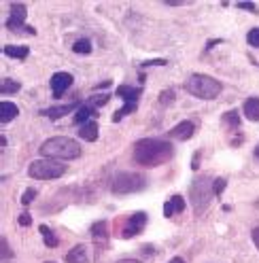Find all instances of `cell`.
Instances as JSON below:
<instances>
[{
  "label": "cell",
  "instance_id": "cell-1",
  "mask_svg": "<svg viewBox=\"0 0 259 263\" xmlns=\"http://www.w3.org/2000/svg\"><path fill=\"white\" fill-rule=\"evenodd\" d=\"M174 147L162 138H142L134 145V161L145 168H155L172 159Z\"/></svg>",
  "mask_w": 259,
  "mask_h": 263
},
{
  "label": "cell",
  "instance_id": "cell-2",
  "mask_svg": "<svg viewBox=\"0 0 259 263\" xmlns=\"http://www.w3.org/2000/svg\"><path fill=\"white\" fill-rule=\"evenodd\" d=\"M41 153L45 157H51V159H77L81 157V145L75 140V138H68V136H55V138H49L41 145Z\"/></svg>",
  "mask_w": 259,
  "mask_h": 263
},
{
  "label": "cell",
  "instance_id": "cell-3",
  "mask_svg": "<svg viewBox=\"0 0 259 263\" xmlns=\"http://www.w3.org/2000/svg\"><path fill=\"white\" fill-rule=\"evenodd\" d=\"M185 89L189 91L191 96L200 98V100H215V98H219L223 85L217 79H213V76L196 73V75H191L189 79H187Z\"/></svg>",
  "mask_w": 259,
  "mask_h": 263
},
{
  "label": "cell",
  "instance_id": "cell-4",
  "mask_svg": "<svg viewBox=\"0 0 259 263\" xmlns=\"http://www.w3.org/2000/svg\"><path fill=\"white\" fill-rule=\"evenodd\" d=\"M64 174H66V166L57 159H51V157L37 159L28 166V176L34 181H53V179H60Z\"/></svg>",
  "mask_w": 259,
  "mask_h": 263
},
{
  "label": "cell",
  "instance_id": "cell-5",
  "mask_svg": "<svg viewBox=\"0 0 259 263\" xmlns=\"http://www.w3.org/2000/svg\"><path fill=\"white\" fill-rule=\"evenodd\" d=\"M147 187V179L142 172H119L113 179V193L117 195H126V193H134Z\"/></svg>",
  "mask_w": 259,
  "mask_h": 263
},
{
  "label": "cell",
  "instance_id": "cell-6",
  "mask_svg": "<svg viewBox=\"0 0 259 263\" xmlns=\"http://www.w3.org/2000/svg\"><path fill=\"white\" fill-rule=\"evenodd\" d=\"M208 185H213V183H208L206 179H198L196 183L191 185V189H189V195H191V204L196 206V215H200L208 202H211V197L215 195L213 193V187H208Z\"/></svg>",
  "mask_w": 259,
  "mask_h": 263
},
{
  "label": "cell",
  "instance_id": "cell-7",
  "mask_svg": "<svg viewBox=\"0 0 259 263\" xmlns=\"http://www.w3.org/2000/svg\"><path fill=\"white\" fill-rule=\"evenodd\" d=\"M26 17H28L26 4H11V19L6 21V28L13 32H21V34H30V37H34L37 30L30 26H26Z\"/></svg>",
  "mask_w": 259,
  "mask_h": 263
},
{
  "label": "cell",
  "instance_id": "cell-8",
  "mask_svg": "<svg viewBox=\"0 0 259 263\" xmlns=\"http://www.w3.org/2000/svg\"><path fill=\"white\" fill-rule=\"evenodd\" d=\"M145 225H147V215H145V212H134V215L126 221V227H124V231H121V238L130 240V238L138 236V233L145 229Z\"/></svg>",
  "mask_w": 259,
  "mask_h": 263
},
{
  "label": "cell",
  "instance_id": "cell-9",
  "mask_svg": "<svg viewBox=\"0 0 259 263\" xmlns=\"http://www.w3.org/2000/svg\"><path fill=\"white\" fill-rule=\"evenodd\" d=\"M73 75L70 73H55L51 76V81H49V85H51V91H53V98L55 100H60V98L66 94V91L70 89V85H73Z\"/></svg>",
  "mask_w": 259,
  "mask_h": 263
},
{
  "label": "cell",
  "instance_id": "cell-10",
  "mask_svg": "<svg viewBox=\"0 0 259 263\" xmlns=\"http://www.w3.org/2000/svg\"><path fill=\"white\" fill-rule=\"evenodd\" d=\"M79 106V102H68V104H60V106H49V109H43L41 115L43 117H49V119H62L66 117L70 111H75Z\"/></svg>",
  "mask_w": 259,
  "mask_h": 263
},
{
  "label": "cell",
  "instance_id": "cell-11",
  "mask_svg": "<svg viewBox=\"0 0 259 263\" xmlns=\"http://www.w3.org/2000/svg\"><path fill=\"white\" fill-rule=\"evenodd\" d=\"M193 132H196V125L191 121H181L178 125H174L172 130L166 134L170 138H176V140H189L193 136Z\"/></svg>",
  "mask_w": 259,
  "mask_h": 263
},
{
  "label": "cell",
  "instance_id": "cell-12",
  "mask_svg": "<svg viewBox=\"0 0 259 263\" xmlns=\"http://www.w3.org/2000/svg\"><path fill=\"white\" fill-rule=\"evenodd\" d=\"M185 210V200L181 195H172L170 200L166 202V206H164V217H174L178 215V212H183Z\"/></svg>",
  "mask_w": 259,
  "mask_h": 263
},
{
  "label": "cell",
  "instance_id": "cell-13",
  "mask_svg": "<svg viewBox=\"0 0 259 263\" xmlns=\"http://www.w3.org/2000/svg\"><path fill=\"white\" fill-rule=\"evenodd\" d=\"M19 115V109L13 102H9V100H2L0 102V123H9V121H13Z\"/></svg>",
  "mask_w": 259,
  "mask_h": 263
},
{
  "label": "cell",
  "instance_id": "cell-14",
  "mask_svg": "<svg viewBox=\"0 0 259 263\" xmlns=\"http://www.w3.org/2000/svg\"><path fill=\"white\" fill-rule=\"evenodd\" d=\"M140 94H142V89L134 87V85H121V87H117V96L124 98V102H138Z\"/></svg>",
  "mask_w": 259,
  "mask_h": 263
},
{
  "label": "cell",
  "instance_id": "cell-15",
  "mask_svg": "<svg viewBox=\"0 0 259 263\" xmlns=\"http://www.w3.org/2000/svg\"><path fill=\"white\" fill-rule=\"evenodd\" d=\"M66 263H87V248L83 244L73 246L66 253Z\"/></svg>",
  "mask_w": 259,
  "mask_h": 263
},
{
  "label": "cell",
  "instance_id": "cell-16",
  "mask_svg": "<svg viewBox=\"0 0 259 263\" xmlns=\"http://www.w3.org/2000/svg\"><path fill=\"white\" fill-rule=\"evenodd\" d=\"M79 136H81L83 140H87V142H93L98 138V123L93 121V119H89L87 123H83L81 127H79Z\"/></svg>",
  "mask_w": 259,
  "mask_h": 263
},
{
  "label": "cell",
  "instance_id": "cell-17",
  "mask_svg": "<svg viewBox=\"0 0 259 263\" xmlns=\"http://www.w3.org/2000/svg\"><path fill=\"white\" fill-rule=\"evenodd\" d=\"M28 53H30V47H26V45H6L4 47V55L15 58V60H26Z\"/></svg>",
  "mask_w": 259,
  "mask_h": 263
},
{
  "label": "cell",
  "instance_id": "cell-18",
  "mask_svg": "<svg viewBox=\"0 0 259 263\" xmlns=\"http://www.w3.org/2000/svg\"><path fill=\"white\" fill-rule=\"evenodd\" d=\"M244 115L251 121H259V98H249L247 102H244Z\"/></svg>",
  "mask_w": 259,
  "mask_h": 263
},
{
  "label": "cell",
  "instance_id": "cell-19",
  "mask_svg": "<svg viewBox=\"0 0 259 263\" xmlns=\"http://www.w3.org/2000/svg\"><path fill=\"white\" fill-rule=\"evenodd\" d=\"M136 106H138V102H126L124 106H121L119 111H115V115H113V121H121L126 115H132V113L136 111Z\"/></svg>",
  "mask_w": 259,
  "mask_h": 263
},
{
  "label": "cell",
  "instance_id": "cell-20",
  "mask_svg": "<svg viewBox=\"0 0 259 263\" xmlns=\"http://www.w3.org/2000/svg\"><path fill=\"white\" fill-rule=\"evenodd\" d=\"M91 115H93V106L85 104V106H81V109H79V113H77V115H75V123H79V125L87 123Z\"/></svg>",
  "mask_w": 259,
  "mask_h": 263
},
{
  "label": "cell",
  "instance_id": "cell-21",
  "mask_svg": "<svg viewBox=\"0 0 259 263\" xmlns=\"http://www.w3.org/2000/svg\"><path fill=\"white\" fill-rule=\"evenodd\" d=\"M21 89V85L13 79H2V85H0V94L2 96H9V94H17Z\"/></svg>",
  "mask_w": 259,
  "mask_h": 263
},
{
  "label": "cell",
  "instance_id": "cell-22",
  "mask_svg": "<svg viewBox=\"0 0 259 263\" xmlns=\"http://www.w3.org/2000/svg\"><path fill=\"white\" fill-rule=\"evenodd\" d=\"M39 231L43 233V238H45V244H47L49 248H55L57 244H60V240L55 238V233H53L51 229H49L47 225H41V227H39Z\"/></svg>",
  "mask_w": 259,
  "mask_h": 263
},
{
  "label": "cell",
  "instance_id": "cell-23",
  "mask_svg": "<svg viewBox=\"0 0 259 263\" xmlns=\"http://www.w3.org/2000/svg\"><path fill=\"white\" fill-rule=\"evenodd\" d=\"M73 51L79 55H87L91 53V40L89 38H79L75 45H73Z\"/></svg>",
  "mask_w": 259,
  "mask_h": 263
},
{
  "label": "cell",
  "instance_id": "cell-24",
  "mask_svg": "<svg viewBox=\"0 0 259 263\" xmlns=\"http://www.w3.org/2000/svg\"><path fill=\"white\" fill-rule=\"evenodd\" d=\"M223 123L225 125H232V127H238L240 125V117H238V111H229L223 115Z\"/></svg>",
  "mask_w": 259,
  "mask_h": 263
},
{
  "label": "cell",
  "instance_id": "cell-25",
  "mask_svg": "<svg viewBox=\"0 0 259 263\" xmlns=\"http://www.w3.org/2000/svg\"><path fill=\"white\" fill-rule=\"evenodd\" d=\"M91 233L93 238H106V221H98L91 227Z\"/></svg>",
  "mask_w": 259,
  "mask_h": 263
},
{
  "label": "cell",
  "instance_id": "cell-26",
  "mask_svg": "<svg viewBox=\"0 0 259 263\" xmlns=\"http://www.w3.org/2000/svg\"><path fill=\"white\" fill-rule=\"evenodd\" d=\"M174 102V91L172 89H166V91H162V96H160V104L162 106H168Z\"/></svg>",
  "mask_w": 259,
  "mask_h": 263
},
{
  "label": "cell",
  "instance_id": "cell-27",
  "mask_svg": "<svg viewBox=\"0 0 259 263\" xmlns=\"http://www.w3.org/2000/svg\"><path fill=\"white\" fill-rule=\"evenodd\" d=\"M225 185H227L225 179H215V181H213V193H215V195H221L223 191H225Z\"/></svg>",
  "mask_w": 259,
  "mask_h": 263
},
{
  "label": "cell",
  "instance_id": "cell-28",
  "mask_svg": "<svg viewBox=\"0 0 259 263\" xmlns=\"http://www.w3.org/2000/svg\"><path fill=\"white\" fill-rule=\"evenodd\" d=\"M34 197H37V189H32V187H30L24 195H21V206H30Z\"/></svg>",
  "mask_w": 259,
  "mask_h": 263
},
{
  "label": "cell",
  "instance_id": "cell-29",
  "mask_svg": "<svg viewBox=\"0 0 259 263\" xmlns=\"http://www.w3.org/2000/svg\"><path fill=\"white\" fill-rule=\"evenodd\" d=\"M89 106H104L106 102H109V94H102V96H93L89 98Z\"/></svg>",
  "mask_w": 259,
  "mask_h": 263
},
{
  "label": "cell",
  "instance_id": "cell-30",
  "mask_svg": "<svg viewBox=\"0 0 259 263\" xmlns=\"http://www.w3.org/2000/svg\"><path fill=\"white\" fill-rule=\"evenodd\" d=\"M247 40H249V45L259 47V28H253V30L247 34Z\"/></svg>",
  "mask_w": 259,
  "mask_h": 263
},
{
  "label": "cell",
  "instance_id": "cell-31",
  "mask_svg": "<svg viewBox=\"0 0 259 263\" xmlns=\"http://www.w3.org/2000/svg\"><path fill=\"white\" fill-rule=\"evenodd\" d=\"M166 60H147V62H142V68H149V66H166Z\"/></svg>",
  "mask_w": 259,
  "mask_h": 263
},
{
  "label": "cell",
  "instance_id": "cell-32",
  "mask_svg": "<svg viewBox=\"0 0 259 263\" xmlns=\"http://www.w3.org/2000/svg\"><path fill=\"white\" fill-rule=\"evenodd\" d=\"M13 257V253H11V248H9V242H6V238H2V259H11Z\"/></svg>",
  "mask_w": 259,
  "mask_h": 263
},
{
  "label": "cell",
  "instance_id": "cell-33",
  "mask_svg": "<svg viewBox=\"0 0 259 263\" xmlns=\"http://www.w3.org/2000/svg\"><path fill=\"white\" fill-rule=\"evenodd\" d=\"M238 9H244V11L255 13V11H257V6H255L253 2H238Z\"/></svg>",
  "mask_w": 259,
  "mask_h": 263
},
{
  "label": "cell",
  "instance_id": "cell-34",
  "mask_svg": "<svg viewBox=\"0 0 259 263\" xmlns=\"http://www.w3.org/2000/svg\"><path fill=\"white\" fill-rule=\"evenodd\" d=\"M30 223H32V217H30V215H26V212H24V215L19 217V225H24V227H26V225H30Z\"/></svg>",
  "mask_w": 259,
  "mask_h": 263
},
{
  "label": "cell",
  "instance_id": "cell-35",
  "mask_svg": "<svg viewBox=\"0 0 259 263\" xmlns=\"http://www.w3.org/2000/svg\"><path fill=\"white\" fill-rule=\"evenodd\" d=\"M251 238H253V242H255V246L259 248V227H255V229H253V233H251Z\"/></svg>",
  "mask_w": 259,
  "mask_h": 263
},
{
  "label": "cell",
  "instance_id": "cell-36",
  "mask_svg": "<svg viewBox=\"0 0 259 263\" xmlns=\"http://www.w3.org/2000/svg\"><path fill=\"white\" fill-rule=\"evenodd\" d=\"M117 263H140L138 259H119Z\"/></svg>",
  "mask_w": 259,
  "mask_h": 263
},
{
  "label": "cell",
  "instance_id": "cell-37",
  "mask_svg": "<svg viewBox=\"0 0 259 263\" xmlns=\"http://www.w3.org/2000/svg\"><path fill=\"white\" fill-rule=\"evenodd\" d=\"M168 263H185V259H181V257H174V259H170Z\"/></svg>",
  "mask_w": 259,
  "mask_h": 263
},
{
  "label": "cell",
  "instance_id": "cell-38",
  "mask_svg": "<svg viewBox=\"0 0 259 263\" xmlns=\"http://www.w3.org/2000/svg\"><path fill=\"white\" fill-rule=\"evenodd\" d=\"M255 157H257V159H259V145H257V147H255Z\"/></svg>",
  "mask_w": 259,
  "mask_h": 263
},
{
  "label": "cell",
  "instance_id": "cell-39",
  "mask_svg": "<svg viewBox=\"0 0 259 263\" xmlns=\"http://www.w3.org/2000/svg\"><path fill=\"white\" fill-rule=\"evenodd\" d=\"M47 263H53V261H47Z\"/></svg>",
  "mask_w": 259,
  "mask_h": 263
}]
</instances>
